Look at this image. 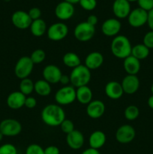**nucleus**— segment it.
<instances>
[{
	"label": "nucleus",
	"instance_id": "1",
	"mask_svg": "<svg viewBox=\"0 0 153 154\" xmlns=\"http://www.w3.org/2000/svg\"><path fill=\"white\" fill-rule=\"evenodd\" d=\"M41 119L44 123L51 127L60 126L65 118V112L60 105L50 104L46 105L41 111Z\"/></svg>",
	"mask_w": 153,
	"mask_h": 154
},
{
	"label": "nucleus",
	"instance_id": "2",
	"mask_svg": "<svg viewBox=\"0 0 153 154\" xmlns=\"http://www.w3.org/2000/svg\"><path fill=\"white\" fill-rule=\"evenodd\" d=\"M112 55L118 59H125L131 55L132 45L126 36L118 35L113 38L110 45Z\"/></svg>",
	"mask_w": 153,
	"mask_h": 154
},
{
	"label": "nucleus",
	"instance_id": "3",
	"mask_svg": "<svg viewBox=\"0 0 153 154\" xmlns=\"http://www.w3.org/2000/svg\"><path fill=\"white\" fill-rule=\"evenodd\" d=\"M70 80L71 86L75 88L87 86L91 80V72L84 65L80 66L72 69L70 75Z\"/></svg>",
	"mask_w": 153,
	"mask_h": 154
},
{
	"label": "nucleus",
	"instance_id": "4",
	"mask_svg": "<svg viewBox=\"0 0 153 154\" xmlns=\"http://www.w3.org/2000/svg\"><path fill=\"white\" fill-rule=\"evenodd\" d=\"M76 100V89L71 85L64 86L56 91L55 101L58 105H68Z\"/></svg>",
	"mask_w": 153,
	"mask_h": 154
},
{
	"label": "nucleus",
	"instance_id": "5",
	"mask_svg": "<svg viewBox=\"0 0 153 154\" xmlns=\"http://www.w3.org/2000/svg\"><path fill=\"white\" fill-rule=\"evenodd\" d=\"M95 34V26L85 21L78 23L74 29V35L77 41L86 42L91 40Z\"/></svg>",
	"mask_w": 153,
	"mask_h": 154
},
{
	"label": "nucleus",
	"instance_id": "6",
	"mask_svg": "<svg viewBox=\"0 0 153 154\" xmlns=\"http://www.w3.org/2000/svg\"><path fill=\"white\" fill-rule=\"evenodd\" d=\"M34 63L29 57H22L17 60L14 67V74L19 79L28 78L34 69Z\"/></svg>",
	"mask_w": 153,
	"mask_h": 154
},
{
	"label": "nucleus",
	"instance_id": "7",
	"mask_svg": "<svg viewBox=\"0 0 153 154\" xmlns=\"http://www.w3.org/2000/svg\"><path fill=\"white\" fill-rule=\"evenodd\" d=\"M68 34V27L63 23L58 22L52 24L46 31V35L50 40L59 42L63 40Z\"/></svg>",
	"mask_w": 153,
	"mask_h": 154
},
{
	"label": "nucleus",
	"instance_id": "8",
	"mask_svg": "<svg viewBox=\"0 0 153 154\" xmlns=\"http://www.w3.org/2000/svg\"><path fill=\"white\" fill-rule=\"evenodd\" d=\"M22 131V125L14 119H5L0 123V132L4 136L14 137Z\"/></svg>",
	"mask_w": 153,
	"mask_h": 154
},
{
	"label": "nucleus",
	"instance_id": "9",
	"mask_svg": "<svg viewBox=\"0 0 153 154\" xmlns=\"http://www.w3.org/2000/svg\"><path fill=\"white\" fill-rule=\"evenodd\" d=\"M127 18L128 22L130 26L134 28H140L147 23L148 12L142 10L140 8H136L131 10Z\"/></svg>",
	"mask_w": 153,
	"mask_h": 154
},
{
	"label": "nucleus",
	"instance_id": "10",
	"mask_svg": "<svg viewBox=\"0 0 153 154\" xmlns=\"http://www.w3.org/2000/svg\"><path fill=\"white\" fill-rule=\"evenodd\" d=\"M115 136L116 141L120 144H128L134 139L136 136V131L130 125H122L116 132Z\"/></svg>",
	"mask_w": 153,
	"mask_h": 154
},
{
	"label": "nucleus",
	"instance_id": "11",
	"mask_svg": "<svg viewBox=\"0 0 153 154\" xmlns=\"http://www.w3.org/2000/svg\"><path fill=\"white\" fill-rule=\"evenodd\" d=\"M122 28L121 22L117 18H109L101 25L102 33L106 37H116Z\"/></svg>",
	"mask_w": 153,
	"mask_h": 154
},
{
	"label": "nucleus",
	"instance_id": "12",
	"mask_svg": "<svg viewBox=\"0 0 153 154\" xmlns=\"http://www.w3.org/2000/svg\"><path fill=\"white\" fill-rule=\"evenodd\" d=\"M11 22L16 28L19 29H26L31 26L32 19L28 12L24 11H16L11 16Z\"/></svg>",
	"mask_w": 153,
	"mask_h": 154
},
{
	"label": "nucleus",
	"instance_id": "13",
	"mask_svg": "<svg viewBox=\"0 0 153 154\" xmlns=\"http://www.w3.org/2000/svg\"><path fill=\"white\" fill-rule=\"evenodd\" d=\"M44 80L50 84H56L59 83L62 73L59 68L56 65H47L45 66L42 72Z\"/></svg>",
	"mask_w": 153,
	"mask_h": 154
},
{
	"label": "nucleus",
	"instance_id": "14",
	"mask_svg": "<svg viewBox=\"0 0 153 154\" xmlns=\"http://www.w3.org/2000/svg\"><path fill=\"white\" fill-rule=\"evenodd\" d=\"M74 5L62 1L58 3L55 8V15L60 20H68L74 14Z\"/></svg>",
	"mask_w": 153,
	"mask_h": 154
},
{
	"label": "nucleus",
	"instance_id": "15",
	"mask_svg": "<svg viewBox=\"0 0 153 154\" xmlns=\"http://www.w3.org/2000/svg\"><path fill=\"white\" fill-rule=\"evenodd\" d=\"M112 12L117 19H124L131 11L130 3L127 0H115L112 3Z\"/></svg>",
	"mask_w": 153,
	"mask_h": 154
},
{
	"label": "nucleus",
	"instance_id": "16",
	"mask_svg": "<svg viewBox=\"0 0 153 154\" xmlns=\"http://www.w3.org/2000/svg\"><path fill=\"white\" fill-rule=\"evenodd\" d=\"M121 85L124 93L134 94L140 88V80L136 75H127L122 81Z\"/></svg>",
	"mask_w": 153,
	"mask_h": 154
},
{
	"label": "nucleus",
	"instance_id": "17",
	"mask_svg": "<svg viewBox=\"0 0 153 154\" xmlns=\"http://www.w3.org/2000/svg\"><path fill=\"white\" fill-rule=\"evenodd\" d=\"M105 105L100 100H92L86 106V114L90 118L98 119L105 112Z\"/></svg>",
	"mask_w": 153,
	"mask_h": 154
},
{
	"label": "nucleus",
	"instance_id": "18",
	"mask_svg": "<svg viewBox=\"0 0 153 154\" xmlns=\"http://www.w3.org/2000/svg\"><path fill=\"white\" fill-rule=\"evenodd\" d=\"M85 138L84 135L80 131L74 130L70 133L68 134L66 136V142H67L68 146L72 150H80L82 148L84 144Z\"/></svg>",
	"mask_w": 153,
	"mask_h": 154
},
{
	"label": "nucleus",
	"instance_id": "19",
	"mask_svg": "<svg viewBox=\"0 0 153 154\" xmlns=\"http://www.w3.org/2000/svg\"><path fill=\"white\" fill-rule=\"evenodd\" d=\"M104 92L108 98L113 100L120 99L124 94L121 83L115 81H110L106 84Z\"/></svg>",
	"mask_w": 153,
	"mask_h": 154
},
{
	"label": "nucleus",
	"instance_id": "20",
	"mask_svg": "<svg viewBox=\"0 0 153 154\" xmlns=\"http://www.w3.org/2000/svg\"><path fill=\"white\" fill-rule=\"evenodd\" d=\"M26 96L20 91H14L8 95L7 98V105L10 109L18 110L25 105Z\"/></svg>",
	"mask_w": 153,
	"mask_h": 154
},
{
	"label": "nucleus",
	"instance_id": "21",
	"mask_svg": "<svg viewBox=\"0 0 153 154\" xmlns=\"http://www.w3.org/2000/svg\"><path fill=\"white\" fill-rule=\"evenodd\" d=\"M104 63V57L102 54L98 51H94L86 56L84 62V66L90 71L95 70L102 66Z\"/></svg>",
	"mask_w": 153,
	"mask_h": 154
},
{
	"label": "nucleus",
	"instance_id": "22",
	"mask_svg": "<svg viewBox=\"0 0 153 154\" xmlns=\"http://www.w3.org/2000/svg\"><path fill=\"white\" fill-rule=\"evenodd\" d=\"M123 67L127 75H136L140 70V61L132 55H130L124 59Z\"/></svg>",
	"mask_w": 153,
	"mask_h": 154
},
{
	"label": "nucleus",
	"instance_id": "23",
	"mask_svg": "<svg viewBox=\"0 0 153 154\" xmlns=\"http://www.w3.org/2000/svg\"><path fill=\"white\" fill-rule=\"evenodd\" d=\"M106 141V135L104 132L97 130L93 132L88 138V144L91 148L99 150L105 144Z\"/></svg>",
	"mask_w": 153,
	"mask_h": 154
},
{
	"label": "nucleus",
	"instance_id": "24",
	"mask_svg": "<svg viewBox=\"0 0 153 154\" xmlns=\"http://www.w3.org/2000/svg\"><path fill=\"white\" fill-rule=\"evenodd\" d=\"M92 91L87 86L78 87L76 89V99L82 105H88L92 101Z\"/></svg>",
	"mask_w": 153,
	"mask_h": 154
},
{
	"label": "nucleus",
	"instance_id": "25",
	"mask_svg": "<svg viewBox=\"0 0 153 154\" xmlns=\"http://www.w3.org/2000/svg\"><path fill=\"white\" fill-rule=\"evenodd\" d=\"M29 28L31 33L34 37H41L47 31L46 23L41 18L32 20Z\"/></svg>",
	"mask_w": 153,
	"mask_h": 154
},
{
	"label": "nucleus",
	"instance_id": "26",
	"mask_svg": "<svg viewBox=\"0 0 153 154\" xmlns=\"http://www.w3.org/2000/svg\"><path fill=\"white\" fill-rule=\"evenodd\" d=\"M34 91L40 96H48L51 93V84L45 80H38L34 83Z\"/></svg>",
	"mask_w": 153,
	"mask_h": 154
},
{
	"label": "nucleus",
	"instance_id": "27",
	"mask_svg": "<svg viewBox=\"0 0 153 154\" xmlns=\"http://www.w3.org/2000/svg\"><path fill=\"white\" fill-rule=\"evenodd\" d=\"M63 63L70 69H74L81 65V60L79 56L74 52H68L63 56Z\"/></svg>",
	"mask_w": 153,
	"mask_h": 154
},
{
	"label": "nucleus",
	"instance_id": "28",
	"mask_svg": "<svg viewBox=\"0 0 153 154\" xmlns=\"http://www.w3.org/2000/svg\"><path fill=\"white\" fill-rule=\"evenodd\" d=\"M149 53L150 50L143 44H138L132 47L131 55L139 60L140 61L146 60L149 55Z\"/></svg>",
	"mask_w": 153,
	"mask_h": 154
},
{
	"label": "nucleus",
	"instance_id": "29",
	"mask_svg": "<svg viewBox=\"0 0 153 154\" xmlns=\"http://www.w3.org/2000/svg\"><path fill=\"white\" fill-rule=\"evenodd\" d=\"M19 88V91H20L22 94L25 95L26 96H28L34 91V83L30 78H25V79L21 80Z\"/></svg>",
	"mask_w": 153,
	"mask_h": 154
},
{
	"label": "nucleus",
	"instance_id": "30",
	"mask_svg": "<svg viewBox=\"0 0 153 154\" xmlns=\"http://www.w3.org/2000/svg\"><path fill=\"white\" fill-rule=\"evenodd\" d=\"M140 115V110L136 105H129L124 111V116L129 121H134Z\"/></svg>",
	"mask_w": 153,
	"mask_h": 154
},
{
	"label": "nucleus",
	"instance_id": "31",
	"mask_svg": "<svg viewBox=\"0 0 153 154\" xmlns=\"http://www.w3.org/2000/svg\"><path fill=\"white\" fill-rule=\"evenodd\" d=\"M30 59L34 64H39L43 63L46 59V53L42 49H36L32 53Z\"/></svg>",
	"mask_w": 153,
	"mask_h": 154
},
{
	"label": "nucleus",
	"instance_id": "32",
	"mask_svg": "<svg viewBox=\"0 0 153 154\" xmlns=\"http://www.w3.org/2000/svg\"><path fill=\"white\" fill-rule=\"evenodd\" d=\"M60 128H61V130L63 133L68 134L70 133L71 132H73L74 130V123L70 120H68V119H64L62 123L60 124Z\"/></svg>",
	"mask_w": 153,
	"mask_h": 154
},
{
	"label": "nucleus",
	"instance_id": "33",
	"mask_svg": "<svg viewBox=\"0 0 153 154\" xmlns=\"http://www.w3.org/2000/svg\"><path fill=\"white\" fill-rule=\"evenodd\" d=\"M79 4L82 9L88 11H93L97 6L96 0H80Z\"/></svg>",
	"mask_w": 153,
	"mask_h": 154
},
{
	"label": "nucleus",
	"instance_id": "34",
	"mask_svg": "<svg viewBox=\"0 0 153 154\" xmlns=\"http://www.w3.org/2000/svg\"><path fill=\"white\" fill-rule=\"evenodd\" d=\"M26 154H44V149L39 144H32L27 147Z\"/></svg>",
	"mask_w": 153,
	"mask_h": 154
},
{
	"label": "nucleus",
	"instance_id": "35",
	"mask_svg": "<svg viewBox=\"0 0 153 154\" xmlns=\"http://www.w3.org/2000/svg\"><path fill=\"white\" fill-rule=\"evenodd\" d=\"M0 154H17V150L14 145L8 143L0 146Z\"/></svg>",
	"mask_w": 153,
	"mask_h": 154
},
{
	"label": "nucleus",
	"instance_id": "36",
	"mask_svg": "<svg viewBox=\"0 0 153 154\" xmlns=\"http://www.w3.org/2000/svg\"><path fill=\"white\" fill-rule=\"evenodd\" d=\"M142 44L148 49H153V31L150 30L146 32L142 39Z\"/></svg>",
	"mask_w": 153,
	"mask_h": 154
},
{
	"label": "nucleus",
	"instance_id": "37",
	"mask_svg": "<svg viewBox=\"0 0 153 154\" xmlns=\"http://www.w3.org/2000/svg\"><path fill=\"white\" fill-rule=\"evenodd\" d=\"M139 8L148 12L153 9V0H138Z\"/></svg>",
	"mask_w": 153,
	"mask_h": 154
},
{
	"label": "nucleus",
	"instance_id": "38",
	"mask_svg": "<svg viewBox=\"0 0 153 154\" xmlns=\"http://www.w3.org/2000/svg\"><path fill=\"white\" fill-rule=\"evenodd\" d=\"M28 15H29L30 18L32 19V20H35L40 19V17H41V11L40 8L37 7L32 8L28 12Z\"/></svg>",
	"mask_w": 153,
	"mask_h": 154
},
{
	"label": "nucleus",
	"instance_id": "39",
	"mask_svg": "<svg viewBox=\"0 0 153 154\" xmlns=\"http://www.w3.org/2000/svg\"><path fill=\"white\" fill-rule=\"evenodd\" d=\"M36 105H37V100L35 98L32 96H28V97L26 96L24 106H26L28 109H33L35 108Z\"/></svg>",
	"mask_w": 153,
	"mask_h": 154
},
{
	"label": "nucleus",
	"instance_id": "40",
	"mask_svg": "<svg viewBox=\"0 0 153 154\" xmlns=\"http://www.w3.org/2000/svg\"><path fill=\"white\" fill-rule=\"evenodd\" d=\"M44 154H60V150L56 146L50 145L44 149Z\"/></svg>",
	"mask_w": 153,
	"mask_h": 154
},
{
	"label": "nucleus",
	"instance_id": "41",
	"mask_svg": "<svg viewBox=\"0 0 153 154\" xmlns=\"http://www.w3.org/2000/svg\"><path fill=\"white\" fill-rule=\"evenodd\" d=\"M86 22L88 23H89L90 25L93 26H95L97 25L98 22V19L97 16H95V15L94 14H92L89 15V16L87 17Z\"/></svg>",
	"mask_w": 153,
	"mask_h": 154
},
{
	"label": "nucleus",
	"instance_id": "42",
	"mask_svg": "<svg viewBox=\"0 0 153 154\" xmlns=\"http://www.w3.org/2000/svg\"><path fill=\"white\" fill-rule=\"evenodd\" d=\"M59 83L62 84V85H63V87H64V86L69 85V84H70V77L68 76V75H62L61 78H60Z\"/></svg>",
	"mask_w": 153,
	"mask_h": 154
},
{
	"label": "nucleus",
	"instance_id": "43",
	"mask_svg": "<svg viewBox=\"0 0 153 154\" xmlns=\"http://www.w3.org/2000/svg\"><path fill=\"white\" fill-rule=\"evenodd\" d=\"M147 24L151 30L153 31V9L148 12V20H147Z\"/></svg>",
	"mask_w": 153,
	"mask_h": 154
},
{
	"label": "nucleus",
	"instance_id": "44",
	"mask_svg": "<svg viewBox=\"0 0 153 154\" xmlns=\"http://www.w3.org/2000/svg\"><path fill=\"white\" fill-rule=\"evenodd\" d=\"M81 154H100V153L99 152L98 150H95V149L89 147V148L86 149Z\"/></svg>",
	"mask_w": 153,
	"mask_h": 154
},
{
	"label": "nucleus",
	"instance_id": "45",
	"mask_svg": "<svg viewBox=\"0 0 153 154\" xmlns=\"http://www.w3.org/2000/svg\"><path fill=\"white\" fill-rule=\"evenodd\" d=\"M147 104H148V107H149L151 109L153 110V95H152V96L148 98V101H147Z\"/></svg>",
	"mask_w": 153,
	"mask_h": 154
},
{
	"label": "nucleus",
	"instance_id": "46",
	"mask_svg": "<svg viewBox=\"0 0 153 154\" xmlns=\"http://www.w3.org/2000/svg\"><path fill=\"white\" fill-rule=\"evenodd\" d=\"M64 1L70 3V4L72 5H74V4H76V3H79L80 0H64Z\"/></svg>",
	"mask_w": 153,
	"mask_h": 154
},
{
	"label": "nucleus",
	"instance_id": "47",
	"mask_svg": "<svg viewBox=\"0 0 153 154\" xmlns=\"http://www.w3.org/2000/svg\"><path fill=\"white\" fill-rule=\"evenodd\" d=\"M3 137H4V135H3L2 133V132H0V142H1L2 140L3 139Z\"/></svg>",
	"mask_w": 153,
	"mask_h": 154
},
{
	"label": "nucleus",
	"instance_id": "48",
	"mask_svg": "<svg viewBox=\"0 0 153 154\" xmlns=\"http://www.w3.org/2000/svg\"><path fill=\"white\" fill-rule=\"evenodd\" d=\"M128 2H137L138 0H127Z\"/></svg>",
	"mask_w": 153,
	"mask_h": 154
},
{
	"label": "nucleus",
	"instance_id": "49",
	"mask_svg": "<svg viewBox=\"0 0 153 154\" xmlns=\"http://www.w3.org/2000/svg\"><path fill=\"white\" fill-rule=\"evenodd\" d=\"M151 92H152V95H153V83L152 84V86H151Z\"/></svg>",
	"mask_w": 153,
	"mask_h": 154
}]
</instances>
